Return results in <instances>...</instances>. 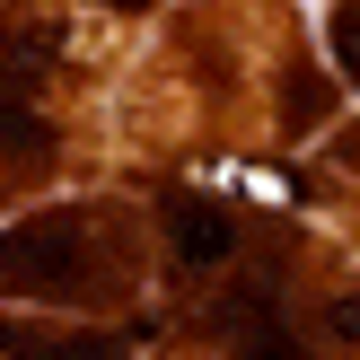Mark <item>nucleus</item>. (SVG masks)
<instances>
[{
  "label": "nucleus",
  "mask_w": 360,
  "mask_h": 360,
  "mask_svg": "<svg viewBox=\"0 0 360 360\" xmlns=\"http://www.w3.org/2000/svg\"><path fill=\"white\" fill-rule=\"evenodd\" d=\"M0 290L18 299H88V220L44 211V220L0 238Z\"/></svg>",
  "instance_id": "obj_1"
},
{
  "label": "nucleus",
  "mask_w": 360,
  "mask_h": 360,
  "mask_svg": "<svg viewBox=\"0 0 360 360\" xmlns=\"http://www.w3.org/2000/svg\"><path fill=\"white\" fill-rule=\"evenodd\" d=\"M167 246H176V264L211 273V264H229V255H238V220H229L220 202H193V193H167Z\"/></svg>",
  "instance_id": "obj_2"
},
{
  "label": "nucleus",
  "mask_w": 360,
  "mask_h": 360,
  "mask_svg": "<svg viewBox=\"0 0 360 360\" xmlns=\"http://www.w3.org/2000/svg\"><path fill=\"white\" fill-rule=\"evenodd\" d=\"M229 326H238V360H308V352L290 343V334H281V316L264 308V299H246Z\"/></svg>",
  "instance_id": "obj_3"
},
{
  "label": "nucleus",
  "mask_w": 360,
  "mask_h": 360,
  "mask_svg": "<svg viewBox=\"0 0 360 360\" xmlns=\"http://www.w3.org/2000/svg\"><path fill=\"white\" fill-rule=\"evenodd\" d=\"M0 343H9L18 360H132L115 334H62V343H18V334H0Z\"/></svg>",
  "instance_id": "obj_4"
},
{
  "label": "nucleus",
  "mask_w": 360,
  "mask_h": 360,
  "mask_svg": "<svg viewBox=\"0 0 360 360\" xmlns=\"http://www.w3.org/2000/svg\"><path fill=\"white\" fill-rule=\"evenodd\" d=\"M35 150H53L44 115H27L18 97H0V158H35Z\"/></svg>",
  "instance_id": "obj_5"
},
{
  "label": "nucleus",
  "mask_w": 360,
  "mask_h": 360,
  "mask_svg": "<svg viewBox=\"0 0 360 360\" xmlns=\"http://www.w3.org/2000/svg\"><path fill=\"white\" fill-rule=\"evenodd\" d=\"M334 62H343L352 79H360V0H352L343 18H334Z\"/></svg>",
  "instance_id": "obj_6"
},
{
  "label": "nucleus",
  "mask_w": 360,
  "mask_h": 360,
  "mask_svg": "<svg viewBox=\"0 0 360 360\" xmlns=\"http://www.w3.org/2000/svg\"><path fill=\"white\" fill-rule=\"evenodd\" d=\"M326 326L343 334V343H360V290H343V299H334V308H326Z\"/></svg>",
  "instance_id": "obj_7"
},
{
  "label": "nucleus",
  "mask_w": 360,
  "mask_h": 360,
  "mask_svg": "<svg viewBox=\"0 0 360 360\" xmlns=\"http://www.w3.org/2000/svg\"><path fill=\"white\" fill-rule=\"evenodd\" d=\"M35 62H44V44H9V35H0V70H9V79H27Z\"/></svg>",
  "instance_id": "obj_8"
},
{
  "label": "nucleus",
  "mask_w": 360,
  "mask_h": 360,
  "mask_svg": "<svg viewBox=\"0 0 360 360\" xmlns=\"http://www.w3.org/2000/svg\"><path fill=\"white\" fill-rule=\"evenodd\" d=\"M316 97H326L316 79H290V123H316Z\"/></svg>",
  "instance_id": "obj_9"
}]
</instances>
